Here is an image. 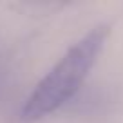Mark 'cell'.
Listing matches in <instances>:
<instances>
[{
	"instance_id": "cell-1",
	"label": "cell",
	"mask_w": 123,
	"mask_h": 123,
	"mask_svg": "<svg viewBox=\"0 0 123 123\" xmlns=\"http://www.w3.org/2000/svg\"><path fill=\"white\" fill-rule=\"evenodd\" d=\"M109 35L111 27L98 24L62 54L24 101L20 111L22 121L33 123L43 119L73 100L98 62Z\"/></svg>"
}]
</instances>
